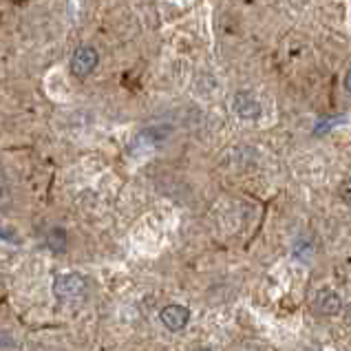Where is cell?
I'll return each instance as SVG.
<instances>
[{"instance_id": "cell-1", "label": "cell", "mask_w": 351, "mask_h": 351, "mask_svg": "<svg viewBox=\"0 0 351 351\" xmlns=\"http://www.w3.org/2000/svg\"><path fill=\"white\" fill-rule=\"evenodd\" d=\"M53 294L58 300H62V303H73V300L84 298L86 280L75 272L58 274L53 280Z\"/></svg>"}, {"instance_id": "cell-2", "label": "cell", "mask_w": 351, "mask_h": 351, "mask_svg": "<svg viewBox=\"0 0 351 351\" xmlns=\"http://www.w3.org/2000/svg\"><path fill=\"white\" fill-rule=\"evenodd\" d=\"M340 309H343V298L329 287L318 289L312 298V312L318 316H338Z\"/></svg>"}, {"instance_id": "cell-3", "label": "cell", "mask_w": 351, "mask_h": 351, "mask_svg": "<svg viewBox=\"0 0 351 351\" xmlns=\"http://www.w3.org/2000/svg\"><path fill=\"white\" fill-rule=\"evenodd\" d=\"M97 62H99V56L93 47H80L71 58V71L77 77H86L95 71Z\"/></svg>"}, {"instance_id": "cell-4", "label": "cell", "mask_w": 351, "mask_h": 351, "mask_svg": "<svg viewBox=\"0 0 351 351\" xmlns=\"http://www.w3.org/2000/svg\"><path fill=\"white\" fill-rule=\"evenodd\" d=\"M159 318H162L164 327L170 329V332H182V329H186V325L190 323V309L186 305L173 303L162 309Z\"/></svg>"}, {"instance_id": "cell-5", "label": "cell", "mask_w": 351, "mask_h": 351, "mask_svg": "<svg viewBox=\"0 0 351 351\" xmlns=\"http://www.w3.org/2000/svg\"><path fill=\"white\" fill-rule=\"evenodd\" d=\"M232 106H234V113L239 117H243V119H256L261 115V111H263V108H261V102L256 99V95L247 93V91L237 93Z\"/></svg>"}, {"instance_id": "cell-6", "label": "cell", "mask_w": 351, "mask_h": 351, "mask_svg": "<svg viewBox=\"0 0 351 351\" xmlns=\"http://www.w3.org/2000/svg\"><path fill=\"white\" fill-rule=\"evenodd\" d=\"M66 232L64 230H60V228H53L51 232H49V247L53 250V252H64L66 250Z\"/></svg>"}, {"instance_id": "cell-7", "label": "cell", "mask_w": 351, "mask_h": 351, "mask_svg": "<svg viewBox=\"0 0 351 351\" xmlns=\"http://www.w3.org/2000/svg\"><path fill=\"white\" fill-rule=\"evenodd\" d=\"M3 241H7V243H12V245H18V243H20V237H18V232H14V230L9 228V226H5V228H3Z\"/></svg>"}, {"instance_id": "cell-8", "label": "cell", "mask_w": 351, "mask_h": 351, "mask_svg": "<svg viewBox=\"0 0 351 351\" xmlns=\"http://www.w3.org/2000/svg\"><path fill=\"white\" fill-rule=\"evenodd\" d=\"M340 195H343V199L347 204H351V179H347V182L343 184V188H340Z\"/></svg>"}, {"instance_id": "cell-9", "label": "cell", "mask_w": 351, "mask_h": 351, "mask_svg": "<svg viewBox=\"0 0 351 351\" xmlns=\"http://www.w3.org/2000/svg\"><path fill=\"white\" fill-rule=\"evenodd\" d=\"M345 88H347V91L351 93V69H349L347 75H345Z\"/></svg>"}, {"instance_id": "cell-10", "label": "cell", "mask_w": 351, "mask_h": 351, "mask_svg": "<svg viewBox=\"0 0 351 351\" xmlns=\"http://www.w3.org/2000/svg\"><path fill=\"white\" fill-rule=\"evenodd\" d=\"M195 351H213L210 347H199V349H195Z\"/></svg>"}]
</instances>
